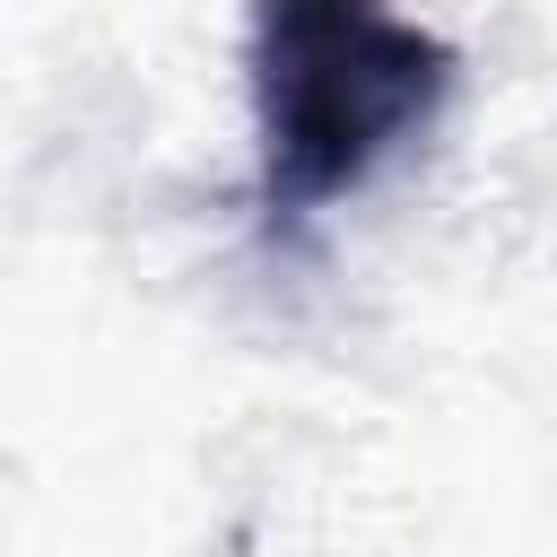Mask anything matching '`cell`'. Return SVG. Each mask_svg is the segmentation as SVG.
<instances>
[{
	"mask_svg": "<svg viewBox=\"0 0 557 557\" xmlns=\"http://www.w3.org/2000/svg\"><path fill=\"white\" fill-rule=\"evenodd\" d=\"M252 139L270 218L366 191L453 96V44L400 0H252Z\"/></svg>",
	"mask_w": 557,
	"mask_h": 557,
	"instance_id": "6da1fadb",
	"label": "cell"
}]
</instances>
